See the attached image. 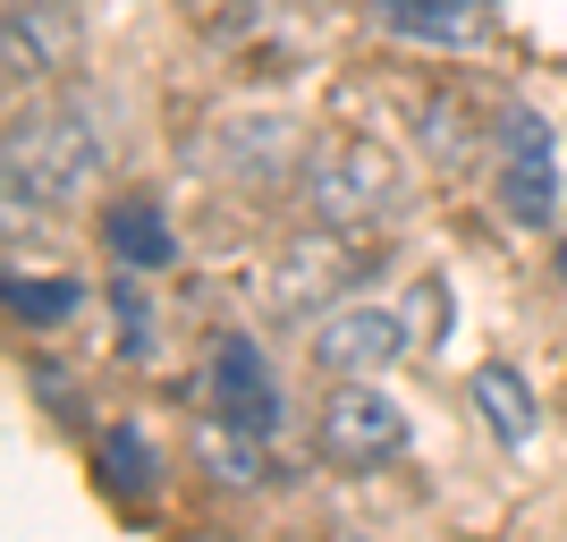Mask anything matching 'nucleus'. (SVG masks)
Masks as SVG:
<instances>
[{"label": "nucleus", "instance_id": "1", "mask_svg": "<svg viewBox=\"0 0 567 542\" xmlns=\"http://www.w3.org/2000/svg\"><path fill=\"white\" fill-rule=\"evenodd\" d=\"M102 178V127L85 111H25L9 127V213L76 204Z\"/></svg>", "mask_w": 567, "mask_h": 542}, {"label": "nucleus", "instance_id": "2", "mask_svg": "<svg viewBox=\"0 0 567 542\" xmlns=\"http://www.w3.org/2000/svg\"><path fill=\"white\" fill-rule=\"evenodd\" d=\"M399 449H406V407L373 374H339V390L322 399V458L348 474H373Z\"/></svg>", "mask_w": 567, "mask_h": 542}, {"label": "nucleus", "instance_id": "3", "mask_svg": "<svg viewBox=\"0 0 567 542\" xmlns=\"http://www.w3.org/2000/svg\"><path fill=\"white\" fill-rule=\"evenodd\" d=\"M306 195H313V213L331 221V229H364V221L390 213V195H399V170H390V153L364 136H339L322 144L306 162Z\"/></svg>", "mask_w": 567, "mask_h": 542}, {"label": "nucleus", "instance_id": "4", "mask_svg": "<svg viewBox=\"0 0 567 542\" xmlns=\"http://www.w3.org/2000/svg\"><path fill=\"white\" fill-rule=\"evenodd\" d=\"M499 204H508V221H525V229H543L550 213H559V136H550L543 111H508L499 119Z\"/></svg>", "mask_w": 567, "mask_h": 542}, {"label": "nucleus", "instance_id": "5", "mask_svg": "<svg viewBox=\"0 0 567 542\" xmlns=\"http://www.w3.org/2000/svg\"><path fill=\"white\" fill-rule=\"evenodd\" d=\"M406 306H381V297H348V306L322 314V330H313V356L331 365V374H390L406 356Z\"/></svg>", "mask_w": 567, "mask_h": 542}, {"label": "nucleus", "instance_id": "6", "mask_svg": "<svg viewBox=\"0 0 567 542\" xmlns=\"http://www.w3.org/2000/svg\"><path fill=\"white\" fill-rule=\"evenodd\" d=\"M213 399H220V416L229 425H246V432H271L280 425V390H271V374H262V356H255V339H220L213 348Z\"/></svg>", "mask_w": 567, "mask_h": 542}, {"label": "nucleus", "instance_id": "7", "mask_svg": "<svg viewBox=\"0 0 567 542\" xmlns=\"http://www.w3.org/2000/svg\"><path fill=\"white\" fill-rule=\"evenodd\" d=\"M373 18L390 34H415V43H441V51H474L492 34V9L483 0H373Z\"/></svg>", "mask_w": 567, "mask_h": 542}, {"label": "nucleus", "instance_id": "8", "mask_svg": "<svg viewBox=\"0 0 567 542\" xmlns=\"http://www.w3.org/2000/svg\"><path fill=\"white\" fill-rule=\"evenodd\" d=\"M69 60V9L60 0H9V76H43Z\"/></svg>", "mask_w": 567, "mask_h": 542}, {"label": "nucleus", "instance_id": "9", "mask_svg": "<svg viewBox=\"0 0 567 542\" xmlns=\"http://www.w3.org/2000/svg\"><path fill=\"white\" fill-rule=\"evenodd\" d=\"M102 237H111L118 263H136V272H162L169 263V221L153 195H118L111 213H102Z\"/></svg>", "mask_w": 567, "mask_h": 542}, {"label": "nucleus", "instance_id": "10", "mask_svg": "<svg viewBox=\"0 0 567 542\" xmlns=\"http://www.w3.org/2000/svg\"><path fill=\"white\" fill-rule=\"evenodd\" d=\"M474 416H483L492 441H508V449L534 441V390H525L508 365H483V374H474Z\"/></svg>", "mask_w": 567, "mask_h": 542}, {"label": "nucleus", "instance_id": "11", "mask_svg": "<svg viewBox=\"0 0 567 542\" xmlns=\"http://www.w3.org/2000/svg\"><path fill=\"white\" fill-rule=\"evenodd\" d=\"M204 458H213V474H220V483H255V474H262L255 432H237V441H229V432H204Z\"/></svg>", "mask_w": 567, "mask_h": 542}, {"label": "nucleus", "instance_id": "12", "mask_svg": "<svg viewBox=\"0 0 567 542\" xmlns=\"http://www.w3.org/2000/svg\"><path fill=\"white\" fill-rule=\"evenodd\" d=\"M9 306H18L25 323H51V314L76 306V288H25V280H9Z\"/></svg>", "mask_w": 567, "mask_h": 542}, {"label": "nucleus", "instance_id": "13", "mask_svg": "<svg viewBox=\"0 0 567 542\" xmlns=\"http://www.w3.org/2000/svg\"><path fill=\"white\" fill-rule=\"evenodd\" d=\"M111 483L118 492H144V441L136 432H111Z\"/></svg>", "mask_w": 567, "mask_h": 542}, {"label": "nucleus", "instance_id": "14", "mask_svg": "<svg viewBox=\"0 0 567 542\" xmlns=\"http://www.w3.org/2000/svg\"><path fill=\"white\" fill-rule=\"evenodd\" d=\"M559 280H567V255H559Z\"/></svg>", "mask_w": 567, "mask_h": 542}]
</instances>
